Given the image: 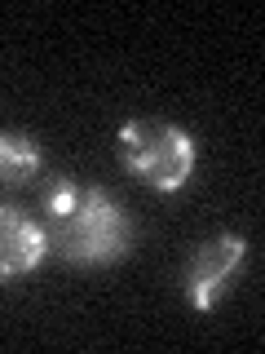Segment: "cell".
Wrapping results in <instances>:
<instances>
[{
    "mask_svg": "<svg viewBox=\"0 0 265 354\" xmlns=\"http://www.w3.org/2000/svg\"><path fill=\"white\" fill-rule=\"evenodd\" d=\"M40 221L49 230V252L66 266L97 270L115 266L132 248V217L102 186H80L75 177H49L40 191Z\"/></svg>",
    "mask_w": 265,
    "mask_h": 354,
    "instance_id": "cell-1",
    "label": "cell"
},
{
    "mask_svg": "<svg viewBox=\"0 0 265 354\" xmlns=\"http://www.w3.org/2000/svg\"><path fill=\"white\" fill-rule=\"evenodd\" d=\"M119 164L141 186L159 195H173L195 173V138L173 120H128L115 138Z\"/></svg>",
    "mask_w": 265,
    "mask_h": 354,
    "instance_id": "cell-2",
    "label": "cell"
},
{
    "mask_svg": "<svg viewBox=\"0 0 265 354\" xmlns=\"http://www.w3.org/2000/svg\"><path fill=\"white\" fill-rule=\"evenodd\" d=\"M243 261H248V239L235 235V230L195 243L190 261H186V270H181L186 301H190L195 310H204V315L217 310L221 297L230 292V283H235V274H239Z\"/></svg>",
    "mask_w": 265,
    "mask_h": 354,
    "instance_id": "cell-3",
    "label": "cell"
},
{
    "mask_svg": "<svg viewBox=\"0 0 265 354\" xmlns=\"http://www.w3.org/2000/svg\"><path fill=\"white\" fill-rule=\"evenodd\" d=\"M49 257V230L18 204H0V283L22 279Z\"/></svg>",
    "mask_w": 265,
    "mask_h": 354,
    "instance_id": "cell-4",
    "label": "cell"
},
{
    "mask_svg": "<svg viewBox=\"0 0 265 354\" xmlns=\"http://www.w3.org/2000/svg\"><path fill=\"white\" fill-rule=\"evenodd\" d=\"M44 173V151L31 133L22 129H0V186L22 191Z\"/></svg>",
    "mask_w": 265,
    "mask_h": 354,
    "instance_id": "cell-5",
    "label": "cell"
}]
</instances>
